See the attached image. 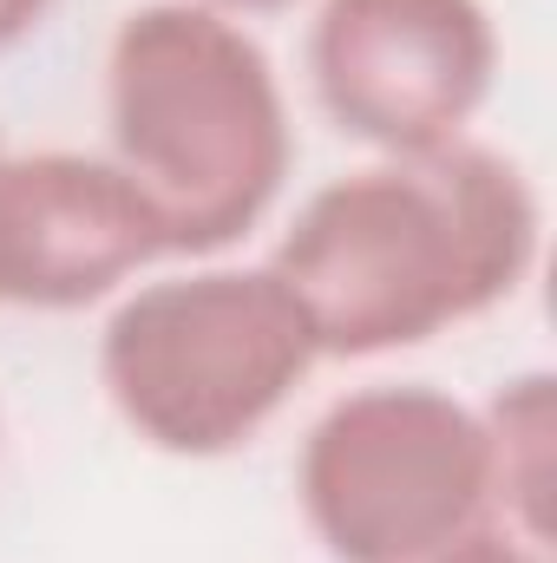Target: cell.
Masks as SVG:
<instances>
[{"mask_svg": "<svg viewBox=\"0 0 557 563\" xmlns=\"http://www.w3.org/2000/svg\"><path fill=\"white\" fill-rule=\"evenodd\" d=\"M545 256L532 170L479 139L368 157L308 190L263 256L321 361H381L505 308Z\"/></svg>", "mask_w": 557, "mask_h": 563, "instance_id": "1", "label": "cell"}, {"mask_svg": "<svg viewBox=\"0 0 557 563\" xmlns=\"http://www.w3.org/2000/svg\"><path fill=\"white\" fill-rule=\"evenodd\" d=\"M106 157L139 184L171 263L230 256L295 170V112L270 46L210 7L144 0L106 46Z\"/></svg>", "mask_w": 557, "mask_h": 563, "instance_id": "2", "label": "cell"}, {"mask_svg": "<svg viewBox=\"0 0 557 563\" xmlns=\"http://www.w3.org/2000/svg\"><path fill=\"white\" fill-rule=\"evenodd\" d=\"M92 367L144 452L210 465L256 445L321 354L270 263L204 256L112 295Z\"/></svg>", "mask_w": 557, "mask_h": 563, "instance_id": "3", "label": "cell"}, {"mask_svg": "<svg viewBox=\"0 0 557 563\" xmlns=\"http://www.w3.org/2000/svg\"><path fill=\"white\" fill-rule=\"evenodd\" d=\"M295 511L328 563H414L499 525L479 407L433 380L348 387L295 445Z\"/></svg>", "mask_w": 557, "mask_h": 563, "instance_id": "4", "label": "cell"}, {"mask_svg": "<svg viewBox=\"0 0 557 563\" xmlns=\"http://www.w3.org/2000/svg\"><path fill=\"white\" fill-rule=\"evenodd\" d=\"M302 73L321 119L368 157L472 139L499 92V20L485 0H308Z\"/></svg>", "mask_w": 557, "mask_h": 563, "instance_id": "5", "label": "cell"}, {"mask_svg": "<svg viewBox=\"0 0 557 563\" xmlns=\"http://www.w3.org/2000/svg\"><path fill=\"white\" fill-rule=\"evenodd\" d=\"M157 263L164 230L106 151H0V308H106Z\"/></svg>", "mask_w": 557, "mask_h": 563, "instance_id": "6", "label": "cell"}, {"mask_svg": "<svg viewBox=\"0 0 557 563\" xmlns=\"http://www.w3.org/2000/svg\"><path fill=\"white\" fill-rule=\"evenodd\" d=\"M485 459H492V518L532 544H551V485H557V380L525 367L499 380L479 407Z\"/></svg>", "mask_w": 557, "mask_h": 563, "instance_id": "7", "label": "cell"}, {"mask_svg": "<svg viewBox=\"0 0 557 563\" xmlns=\"http://www.w3.org/2000/svg\"><path fill=\"white\" fill-rule=\"evenodd\" d=\"M414 563H551V544H532L505 525H479V531H466V538H452V544H439Z\"/></svg>", "mask_w": 557, "mask_h": 563, "instance_id": "8", "label": "cell"}, {"mask_svg": "<svg viewBox=\"0 0 557 563\" xmlns=\"http://www.w3.org/2000/svg\"><path fill=\"white\" fill-rule=\"evenodd\" d=\"M53 7H59V0H0V53L26 46V40L53 20Z\"/></svg>", "mask_w": 557, "mask_h": 563, "instance_id": "9", "label": "cell"}, {"mask_svg": "<svg viewBox=\"0 0 557 563\" xmlns=\"http://www.w3.org/2000/svg\"><path fill=\"white\" fill-rule=\"evenodd\" d=\"M190 7H210V13H223V20H276V13H295V7H308V0H190Z\"/></svg>", "mask_w": 557, "mask_h": 563, "instance_id": "10", "label": "cell"}, {"mask_svg": "<svg viewBox=\"0 0 557 563\" xmlns=\"http://www.w3.org/2000/svg\"><path fill=\"white\" fill-rule=\"evenodd\" d=\"M0 151H7V144H0Z\"/></svg>", "mask_w": 557, "mask_h": 563, "instance_id": "11", "label": "cell"}]
</instances>
